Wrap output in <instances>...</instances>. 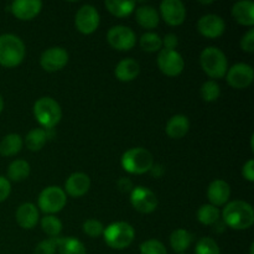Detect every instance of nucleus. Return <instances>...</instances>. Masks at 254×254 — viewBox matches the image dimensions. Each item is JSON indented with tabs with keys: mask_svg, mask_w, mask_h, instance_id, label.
<instances>
[{
	"mask_svg": "<svg viewBox=\"0 0 254 254\" xmlns=\"http://www.w3.org/2000/svg\"><path fill=\"white\" fill-rule=\"evenodd\" d=\"M2 109H4V99H2V97L0 96V113L2 112Z\"/></svg>",
	"mask_w": 254,
	"mask_h": 254,
	"instance_id": "nucleus-43",
	"label": "nucleus"
},
{
	"mask_svg": "<svg viewBox=\"0 0 254 254\" xmlns=\"http://www.w3.org/2000/svg\"><path fill=\"white\" fill-rule=\"evenodd\" d=\"M135 231L128 222H114L107 226L103 231V238L107 246L117 251L128 248L133 243Z\"/></svg>",
	"mask_w": 254,
	"mask_h": 254,
	"instance_id": "nucleus-5",
	"label": "nucleus"
},
{
	"mask_svg": "<svg viewBox=\"0 0 254 254\" xmlns=\"http://www.w3.org/2000/svg\"><path fill=\"white\" fill-rule=\"evenodd\" d=\"M241 49L245 52L252 54L254 51V30L251 29L250 31L246 32L241 39Z\"/></svg>",
	"mask_w": 254,
	"mask_h": 254,
	"instance_id": "nucleus-38",
	"label": "nucleus"
},
{
	"mask_svg": "<svg viewBox=\"0 0 254 254\" xmlns=\"http://www.w3.org/2000/svg\"><path fill=\"white\" fill-rule=\"evenodd\" d=\"M42 2L40 0H15L10 5V11L16 19L27 21L40 14Z\"/></svg>",
	"mask_w": 254,
	"mask_h": 254,
	"instance_id": "nucleus-16",
	"label": "nucleus"
},
{
	"mask_svg": "<svg viewBox=\"0 0 254 254\" xmlns=\"http://www.w3.org/2000/svg\"><path fill=\"white\" fill-rule=\"evenodd\" d=\"M57 251V238H49L41 241L35 247L34 254H56Z\"/></svg>",
	"mask_w": 254,
	"mask_h": 254,
	"instance_id": "nucleus-37",
	"label": "nucleus"
},
{
	"mask_svg": "<svg viewBox=\"0 0 254 254\" xmlns=\"http://www.w3.org/2000/svg\"><path fill=\"white\" fill-rule=\"evenodd\" d=\"M108 44L118 51H129L135 46L136 36L135 32L128 26L124 25H117L111 27L107 34Z\"/></svg>",
	"mask_w": 254,
	"mask_h": 254,
	"instance_id": "nucleus-8",
	"label": "nucleus"
},
{
	"mask_svg": "<svg viewBox=\"0 0 254 254\" xmlns=\"http://www.w3.org/2000/svg\"><path fill=\"white\" fill-rule=\"evenodd\" d=\"M195 254H221V251L215 240L211 237H203L196 243Z\"/></svg>",
	"mask_w": 254,
	"mask_h": 254,
	"instance_id": "nucleus-34",
	"label": "nucleus"
},
{
	"mask_svg": "<svg viewBox=\"0 0 254 254\" xmlns=\"http://www.w3.org/2000/svg\"><path fill=\"white\" fill-rule=\"evenodd\" d=\"M99 20L101 17H99L96 7L92 5H83L77 11L76 17H74V25L81 34L91 35L98 29Z\"/></svg>",
	"mask_w": 254,
	"mask_h": 254,
	"instance_id": "nucleus-11",
	"label": "nucleus"
},
{
	"mask_svg": "<svg viewBox=\"0 0 254 254\" xmlns=\"http://www.w3.org/2000/svg\"><path fill=\"white\" fill-rule=\"evenodd\" d=\"M242 175L246 180L250 181V183H253L254 181V160L253 159H250V160H248L247 163L243 165Z\"/></svg>",
	"mask_w": 254,
	"mask_h": 254,
	"instance_id": "nucleus-40",
	"label": "nucleus"
},
{
	"mask_svg": "<svg viewBox=\"0 0 254 254\" xmlns=\"http://www.w3.org/2000/svg\"><path fill=\"white\" fill-rule=\"evenodd\" d=\"M198 222L205 226L215 225L220 220V210L212 205H202L197 210Z\"/></svg>",
	"mask_w": 254,
	"mask_h": 254,
	"instance_id": "nucleus-30",
	"label": "nucleus"
},
{
	"mask_svg": "<svg viewBox=\"0 0 254 254\" xmlns=\"http://www.w3.org/2000/svg\"><path fill=\"white\" fill-rule=\"evenodd\" d=\"M192 235L189 231L184 230V228H179V230H175L171 233L170 246L176 253L183 254L190 248L191 243H192Z\"/></svg>",
	"mask_w": 254,
	"mask_h": 254,
	"instance_id": "nucleus-24",
	"label": "nucleus"
},
{
	"mask_svg": "<svg viewBox=\"0 0 254 254\" xmlns=\"http://www.w3.org/2000/svg\"><path fill=\"white\" fill-rule=\"evenodd\" d=\"M30 175V164L26 160L17 159L14 160L7 168V178L15 183L24 181Z\"/></svg>",
	"mask_w": 254,
	"mask_h": 254,
	"instance_id": "nucleus-27",
	"label": "nucleus"
},
{
	"mask_svg": "<svg viewBox=\"0 0 254 254\" xmlns=\"http://www.w3.org/2000/svg\"><path fill=\"white\" fill-rule=\"evenodd\" d=\"M140 254H168V252L160 241L148 240L140 245Z\"/></svg>",
	"mask_w": 254,
	"mask_h": 254,
	"instance_id": "nucleus-35",
	"label": "nucleus"
},
{
	"mask_svg": "<svg viewBox=\"0 0 254 254\" xmlns=\"http://www.w3.org/2000/svg\"><path fill=\"white\" fill-rule=\"evenodd\" d=\"M228 84L235 89H245L252 84L254 79L253 67L247 64H236L226 73Z\"/></svg>",
	"mask_w": 254,
	"mask_h": 254,
	"instance_id": "nucleus-12",
	"label": "nucleus"
},
{
	"mask_svg": "<svg viewBox=\"0 0 254 254\" xmlns=\"http://www.w3.org/2000/svg\"><path fill=\"white\" fill-rule=\"evenodd\" d=\"M183 254H185V253H183Z\"/></svg>",
	"mask_w": 254,
	"mask_h": 254,
	"instance_id": "nucleus-45",
	"label": "nucleus"
},
{
	"mask_svg": "<svg viewBox=\"0 0 254 254\" xmlns=\"http://www.w3.org/2000/svg\"><path fill=\"white\" fill-rule=\"evenodd\" d=\"M222 217L226 225L233 230H248L254 223V210L246 201L236 200L226 205Z\"/></svg>",
	"mask_w": 254,
	"mask_h": 254,
	"instance_id": "nucleus-1",
	"label": "nucleus"
},
{
	"mask_svg": "<svg viewBox=\"0 0 254 254\" xmlns=\"http://www.w3.org/2000/svg\"><path fill=\"white\" fill-rule=\"evenodd\" d=\"M41 228L51 238H57L62 232V222L56 216L47 215L41 220Z\"/></svg>",
	"mask_w": 254,
	"mask_h": 254,
	"instance_id": "nucleus-32",
	"label": "nucleus"
},
{
	"mask_svg": "<svg viewBox=\"0 0 254 254\" xmlns=\"http://www.w3.org/2000/svg\"><path fill=\"white\" fill-rule=\"evenodd\" d=\"M91 188V179L84 173H74L68 176L64 183V192L68 193L72 197H81L86 195Z\"/></svg>",
	"mask_w": 254,
	"mask_h": 254,
	"instance_id": "nucleus-17",
	"label": "nucleus"
},
{
	"mask_svg": "<svg viewBox=\"0 0 254 254\" xmlns=\"http://www.w3.org/2000/svg\"><path fill=\"white\" fill-rule=\"evenodd\" d=\"M34 116L44 129H52L60 123L62 118V109L60 104L51 97H42L34 104Z\"/></svg>",
	"mask_w": 254,
	"mask_h": 254,
	"instance_id": "nucleus-6",
	"label": "nucleus"
},
{
	"mask_svg": "<svg viewBox=\"0 0 254 254\" xmlns=\"http://www.w3.org/2000/svg\"><path fill=\"white\" fill-rule=\"evenodd\" d=\"M22 138L19 134H7L0 141V155L14 156L22 149Z\"/></svg>",
	"mask_w": 254,
	"mask_h": 254,
	"instance_id": "nucleus-25",
	"label": "nucleus"
},
{
	"mask_svg": "<svg viewBox=\"0 0 254 254\" xmlns=\"http://www.w3.org/2000/svg\"><path fill=\"white\" fill-rule=\"evenodd\" d=\"M253 251H254V243L251 245V253L250 254H253Z\"/></svg>",
	"mask_w": 254,
	"mask_h": 254,
	"instance_id": "nucleus-44",
	"label": "nucleus"
},
{
	"mask_svg": "<svg viewBox=\"0 0 254 254\" xmlns=\"http://www.w3.org/2000/svg\"><path fill=\"white\" fill-rule=\"evenodd\" d=\"M118 188L122 192H129V191L133 190V183H131L129 179L122 178L121 180L118 181Z\"/></svg>",
	"mask_w": 254,
	"mask_h": 254,
	"instance_id": "nucleus-42",
	"label": "nucleus"
},
{
	"mask_svg": "<svg viewBox=\"0 0 254 254\" xmlns=\"http://www.w3.org/2000/svg\"><path fill=\"white\" fill-rule=\"evenodd\" d=\"M200 93L203 101L211 103V102H215L220 98L221 88L220 86H218L217 82L213 81V79H210V81L205 82V83L201 86Z\"/></svg>",
	"mask_w": 254,
	"mask_h": 254,
	"instance_id": "nucleus-33",
	"label": "nucleus"
},
{
	"mask_svg": "<svg viewBox=\"0 0 254 254\" xmlns=\"http://www.w3.org/2000/svg\"><path fill=\"white\" fill-rule=\"evenodd\" d=\"M197 30L207 39H217L222 36L226 30V24L221 16L216 14H207L200 17L197 21Z\"/></svg>",
	"mask_w": 254,
	"mask_h": 254,
	"instance_id": "nucleus-15",
	"label": "nucleus"
},
{
	"mask_svg": "<svg viewBox=\"0 0 254 254\" xmlns=\"http://www.w3.org/2000/svg\"><path fill=\"white\" fill-rule=\"evenodd\" d=\"M163 40V46L165 50H176L179 45V39L175 34H168Z\"/></svg>",
	"mask_w": 254,
	"mask_h": 254,
	"instance_id": "nucleus-41",
	"label": "nucleus"
},
{
	"mask_svg": "<svg viewBox=\"0 0 254 254\" xmlns=\"http://www.w3.org/2000/svg\"><path fill=\"white\" fill-rule=\"evenodd\" d=\"M68 64V52L62 47H50L42 52L40 64L46 72H57Z\"/></svg>",
	"mask_w": 254,
	"mask_h": 254,
	"instance_id": "nucleus-13",
	"label": "nucleus"
},
{
	"mask_svg": "<svg viewBox=\"0 0 254 254\" xmlns=\"http://www.w3.org/2000/svg\"><path fill=\"white\" fill-rule=\"evenodd\" d=\"M159 69L168 77H176L184 71L185 62L176 50H160L158 55Z\"/></svg>",
	"mask_w": 254,
	"mask_h": 254,
	"instance_id": "nucleus-9",
	"label": "nucleus"
},
{
	"mask_svg": "<svg viewBox=\"0 0 254 254\" xmlns=\"http://www.w3.org/2000/svg\"><path fill=\"white\" fill-rule=\"evenodd\" d=\"M26 49L20 37L12 34L0 35V66L17 67L25 59Z\"/></svg>",
	"mask_w": 254,
	"mask_h": 254,
	"instance_id": "nucleus-2",
	"label": "nucleus"
},
{
	"mask_svg": "<svg viewBox=\"0 0 254 254\" xmlns=\"http://www.w3.org/2000/svg\"><path fill=\"white\" fill-rule=\"evenodd\" d=\"M59 254H86V247L74 237H57Z\"/></svg>",
	"mask_w": 254,
	"mask_h": 254,
	"instance_id": "nucleus-26",
	"label": "nucleus"
},
{
	"mask_svg": "<svg viewBox=\"0 0 254 254\" xmlns=\"http://www.w3.org/2000/svg\"><path fill=\"white\" fill-rule=\"evenodd\" d=\"M104 6L112 15L117 17H127L134 11L135 1H121V0H106Z\"/></svg>",
	"mask_w": 254,
	"mask_h": 254,
	"instance_id": "nucleus-28",
	"label": "nucleus"
},
{
	"mask_svg": "<svg viewBox=\"0 0 254 254\" xmlns=\"http://www.w3.org/2000/svg\"><path fill=\"white\" fill-rule=\"evenodd\" d=\"M122 168L133 175H143L149 173L154 166V158L145 148H131L122 155Z\"/></svg>",
	"mask_w": 254,
	"mask_h": 254,
	"instance_id": "nucleus-3",
	"label": "nucleus"
},
{
	"mask_svg": "<svg viewBox=\"0 0 254 254\" xmlns=\"http://www.w3.org/2000/svg\"><path fill=\"white\" fill-rule=\"evenodd\" d=\"M231 196V188L226 181L215 180L208 185L207 189V198L210 201V205L218 207L223 206L228 202Z\"/></svg>",
	"mask_w": 254,
	"mask_h": 254,
	"instance_id": "nucleus-18",
	"label": "nucleus"
},
{
	"mask_svg": "<svg viewBox=\"0 0 254 254\" xmlns=\"http://www.w3.org/2000/svg\"><path fill=\"white\" fill-rule=\"evenodd\" d=\"M190 129V122L186 116L183 114H176L171 117L166 123V134L173 139H181L189 133Z\"/></svg>",
	"mask_w": 254,
	"mask_h": 254,
	"instance_id": "nucleus-22",
	"label": "nucleus"
},
{
	"mask_svg": "<svg viewBox=\"0 0 254 254\" xmlns=\"http://www.w3.org/2000/svg\"><path fill=\"white\" fill-rule=\"evenodd\" d=\"M49 135H47L46 130L42 128H35L31 129L29 133L26 134L25 138V144H26L27 149L31 151H39L46 144Z\"/></svg>",
	"mask_w": 254,
	"mask_h": 254,
	"instance_id": "nucleus-29",
	"label": "nucleus"
},
{
	"mask_svg": "<svg viewBox=\"0 0 254 254\" xmlns=\"http://www.w3.org/2000/svg\"><path fill=\"white\" fill-rule=\"evenodd\" d=\"M17 225L24 230H32L39 222V210L31 202H25L19 206L15 213Z\"/></svg>",
	"mask_w": 254,
	"mask_h": 254,
	"instance_id": "nucleus-19",
	"label": "nucleus"
},
{
	"mask_svg": "<svg viewBox=\"0 0 254 254\" xmlns=\"http://www.w3.org/2000/svg\"><path fill=\"white\" fill-rule=\"evenodd\" d=\"M140 72V66L133 59H124L118 62L116 67V77L121 82H131L138 77Z\"/></svg>",
	"mask_w": 254,
	"mask_h": 254,
	"instance_id": "nucleus-23",
	"label": "nucleus"
},
{
	"mask_svg": "<svg viewBox=\"0 0 254 254\" xmlns=\"http://www.w3.org/2000/svg\"><path fill=\"white\" fill-rule=\"evenodd\" d=\"M104 226L102 225L101 221L94 220V218H89L86 222L83 223V232L86 233L87 236L92 238L99 237V236L103 235Z\"/></svg>",
	"mask_w": 254,
	"mask_h": 254,
	"instance_id": "nucleus-36",
	"label": "nucleus"
},
{
	"mask_svg": "<svg viewBox=\"0 0 254 254\" xmlns=\"http://www.w3.org/2000/svg\"><path fill=\"white\" fill-rule=\"evenodd\" d=\"M130 203L138 212L151 213L158 207V198L150 189L136 186L130 191Z\"/></svg>",
	"mask_w": 254,
	"mask_h": 254,
	"instance_id": "nucleus-10",
	"label": "nucleus"
},
{
	"mask_svg": "<svg viewBox=\"0 0 254 254\" xmlns=\"http://www.w3.org/2000/svg\"><path fill=\"white\" fill-rule=\"evenodd\" d=\"M67 196L64 189L59 186H49L40 192L37 205L44 213L54 215L66 206Z\"/></svg>",
	"mask_w": 254,
	"mask_h": 254,
	"instance_id": "nucleus-7",
	"label": "nucleus"
},
{
	"mask_svg": "<svg viewBox=\"0 0 254 254\" xmlns=\"http://www.w3.org/2000/svg\"><path fill=\"white\" fill-rule=\"evenodd\" d=\"M11 192V184L9 179L0 176V202H4Z\"/></svg>",
	"mask_w": 254,
	"mask_h": 254,
	"instance_id": "nucleus-39",
	"label": "nucleus"
},
{
	"mask_svg": "<svg viewBox=\"0 0 254 254\" xmlns=\"http://www.w3.org/2000/svg\"><path fill=\"white\" fill-rule=\"evenodd\" d=\"M160 15L170 26H179L186 19V7L180 0H164L160 2Z\"/></svg>",
	"mask_w": 254,
	"mask_h": 254,
	"instance_id": "nucleus-14",
	"label": "nucleus"
},
{
	"mask_svg": "<svg viewBox=\"0 0 254 254\" xmlns=\"http://www.w3.org/2000/svg\"><path fill=\"white\" fill-rule=\"evenodd\" d=\"M231 14L236 21L243 26L254 25V2L252 0H241L232 6Z\"/></svg>",
	"mask_w": 254,
	"mask_h": 254,
	"instance_id": "nucleus-20",
	"label": "nucleus"
},
{
	"mask_svg": "<svg viewBox=\"0 0 254 254\" xmlns=\"http://www.w3.org/2000/svg\"><path fill=\"white\" fill-rule=\"evenodd\" d=\"M200 64L203 72L213 79L223 78L227 73V57L218 47H206L200 55Z\"/></svg>",
	"mask_w": 254,
	"mask_h": 254,
	"instance_id": "nucleus-4",
	"label": "nucleus"
},
{
	"mask_svg": "<svg viewBox=\"0 0 254 254\" xmlns=\"http://www.w3.org/2000/svg\"><path fill=\"white\" fill-rule=\"evenodd\" d=\"M135 19L141 27L146 30H153L159 25L160 15L155 7L150 5H141L135 10Z\"/></svg>",
	"mask_w": 254,
	"mask_h": 254,
	"instance_id": "nucleus-21",
	"label": "nucleus"
},
{
	"mask_svg": "<svg viewBox=\"0 0 254 254\" xmlns=\"http://www.w3.org/2000/svg\"><path fill=\"white\" fill-rule=\"evenodd\" d=\"M139 44L145 52H156L160 51L163 47V40L155 32H145L141 35Z\"/></svg>",
	"mask_w": 254,
	"mask_h": 254,
	"instance_id": "nucleus-31",
	"label": "nucleus"
}]
</instances>
